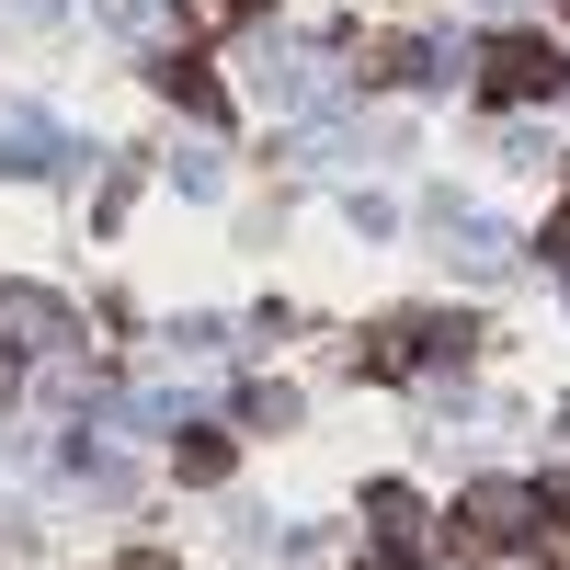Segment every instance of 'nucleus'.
<instances>
[{
    "label": "nucleus",
    "instance_id": "1",
    "mask_svg": "<svg viewBox=\"0 0 570 570\" xmlns=\"http://www.w3.org/2000/svg\"><path fill=\"white\" fill-rule=\"evenodd\" d=\"M570 80V58L548 35H491V91H513V104H537V91H559Z\"/></svg>",
    "mask_w": 570,
    "mask_h": 570
},
{
    "label": "nucleus",
    "instance_id": "2",
    "mask_svg": "<svg viewBox=\"0 0 570 570\" xmlns=\"http://www.w3.org/2000/svg\"><path fill=\"white\" fill-rule=\"evenodd\" d=\"M537 513H548V502H537L525 480H480V491H468V537H491V548H502V537H525Z\"/></svg>",
    "mask_w": 570,
    "mask_h": 570
},
{
    "label": "nucleus",
    "instance_id": "3",
    "mask_svg": "<svg viewBox=\"0 0 570 570\" xmlns=\"http://www.w3.org/2000/svg\"><path fill=\"white\" fill-rule=\"evenodd\" d=\"M0 331H23V343H69V308L35 297V285H0Z\"/></svg>",
    "mask_w": 570,
    "mask_h": 570
},
{
    "label": "nucleus",
    "instance_id": "4",
    "mask_svg": "<svg viewBox=\"0 0 570 570\" xmlns=\"http://www.w3.org/2000/svg\"><path fill=\"white\" fill-rule=\"evenodd\" d=\"M171 456H183V480H228V434H183Z\"/></svg>",
    "mask_w": 570,
    "mask_h": 570
},
{
    "label": "nucleus",
    "instance_id": "5",
    "mask_svg": "<svg viewBox=\"0 0 570 570\" xmlns=\"http://www.w3.org/2000/svg\"><path fill=\"white\" fill-rule=\"evenodd\" d=\"M365 513H376V525H389V537H411V525H422V502H411L400 480H376V491H365Z\"/></svg>",
    "mask_w": 570,
    "mask_h": 570
},
{
    "label": "nucleus",
    "instance_id": "6",
    "mask_svg": "<svg viewBox=\"0 0 570 570\" xmlns=\"http://www.w3.org/2000/svg\"><path fill=\"white\" fill-rule=\"evenodd\" d=\"M365 570H422V559H411V548H376V559H365Z\"/></svg>",
    "mask_w": 570,
    "mask_h": 570
},
{
    "label": "nucleus",
    "instance_id": "7",
    "mask_svg": "<svg viewBox=\"0 0 570 570\" xmlns=\"http://www.w3.org/2000/svg\"><path fill=\"white\" fill-rule=\"evenodd\" d=\"M126 570H171V559H149V548H137V559H126Z\"/></svg>",
    "mask_w": 570,
    "mask_h": 570
},
{
    "label": "nucleus",
    "instance_id": "8",
    "mask_svg": "<svg viewBox=\"0 0 570 570\" xmlns=\"http://www.w3.org/2000/svg\"><path fill=\"white\" fill-rule=\"evenodd\" d=\"M559 263H570V206H559Z\"/></svg>",
    "mask_w": 570,
    "mask_h": 570
}]
</instances>
